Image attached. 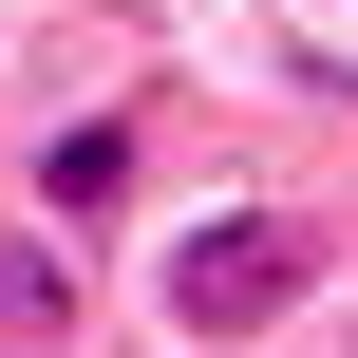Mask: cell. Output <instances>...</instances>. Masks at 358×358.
I'll return each instance as SVG.
<instances>
[{"instance_id":"cell-3","label":"cell","mask_w":358,"mask_h":358,"mask_svg":"<svg viewBox=\"0 0 358 358\" xmlns=\"http://www.w3.org/2000/svg\"><path fill=\"white\" fill-rule=\"evenodd\" d=\"M76 321H94V264L57 227H0V358H57Z\"/></svg>"},{"instance_id":"cell-2","label":"cell","mask_w":358,"mask_h":358,"mask_svg":"<svg viewBox=\"0 0 358 358\" xmlns=\"http://www.w3.org/2000/svg\"><path fill=\"white\" fill-rule=\"evenodd\" d=\"M132 170H151V132H132V113L38 132V208H57V245H76V227H113V208H132Z\"/></svg>"},{"instance_id":"cell-1","label":"cell","mask_w":358,"mask_h":358,"mask_svg":"<svg viewBox=\"0 0 358 358\" xmlns=\"http://www.w3.org/2000/svg\"><path fill=\"white\" fill-rule=\"evenodd\" d=\"M321 264H340V227H321V208H208V227H189V245H170V283H151V302H170V340H264V321H302V302H321Z\"/></svg>"}]
</instances>
